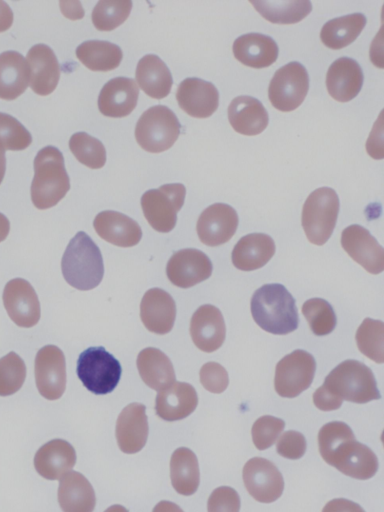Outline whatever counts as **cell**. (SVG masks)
I'll return each mask as SVG.
<instances>
[{
  "instance_id": "1",
  "label": "cell",
  "mask_w": 384,
  "mask_h": 512,
  "mask_svg": "<svg viewBox=\"0 0 384 512\" xmlns=\"http://www.w3.org/2000/svg\"><path fill=\"white\" fill-rule=\"evenodd\" d=\"M318 447L323 460L346 476L367 480L378 471L376 454L358 442L344 422L332 421L323 425L318 432Z\"/></svg>"
},
{
  "instance_id": "2",
  "label": "cell",
  "mask_w": 384,
  "mask_h": 512,
  "mask_svg": "<svg viewBox=\"0 0 384 512\" xmlns=\"http://www.w3.org/2000/svg\"><path fill=\"white\" fill-rule=\"evenodd\" d=\"M250 310L256 324L271 334L286 335L298 328L295 299L282 284H264L258 288L251 297Z\"/></svg>"
},
{
  "instance_id": "3",
  "label": "cell",
  "mask_w": 384,
  "mask_h": 512,
  "mask_svg": "<svg viewBox=\"0 0 384 512\" xmlns=\"http://www.w3.org/2000/svg\"><path fill=\"white\" fill-rule=\"evenodd\" d=\"M70 189L64 157L54 146H46L34 158V177L30 192L34 206L45 210L55 206Z\"/></svg>"
},
{
  "instance_id": "4",
  "label": "cell",
  "mask_w": 384,
  "mask_h": 512,
  "mask_svg": "<svg viewBox=\"0 0 384 512\" xmlns=\"http://www.w3.org/2000/svg\"><path fill=\"white\" fill-rule=\"evenodd\" d=\"M61 268L66 282L83 291L97 287L104 275L101 251L83 231L70 240L62 257Z\"/></svg>"
},
{
  "instance_id": "5",
  "label": "cell",
  "mask_w": 384,
  "mask_h": 512,
  "mask_svg": "<svg viewBox=\"0 0 384 512\" xmlns=\"http://www.w3.org/2000/svg\"><path fill=\"white\" fill-rule=\"evenodd\" d=\"M322 386L339 399L353 403L364 404L381 398L372 370L354 359L338 364Z\"/></svg>"
},
{
  "instance_id": "6",
  "label": "cell",
  "mask_w": 384,
  "mask_h": 512,
  "mask_svg": "<svg viewBox=\"0 0 384 512\" xmlns=\"http://www.w3.org/2000/svg\"><path fill=\"white\" fill-rule=\"evenodd\" d=\"M340 208L339 197L330 187H320L307 197L301 222L307 239L315 245L325 244L333 233Z\"/></svg>"
},
{
  "instance_id": "7",
  "label": "cell",
  "mask_w": 384,
  "mask_h": 512,
  "mask_svg": "<svg viewBox=\"0 0 384 512\" xmlns=\"http://www.w3.org/2000/svg\"><path fill=\"white\" fill-rule=\"evenodd\" d=\"M181 124L175 113L164 105H155L142 113L135 127L139 146L150 153L168 150L178 139Z\"/></svg>"
},
{
  "instance_id": "8",
  "label": "cell",
  "mask_w": 384,
  "mask_h": 512,
  "mask_svg": "<svg viewBox=\"0 0 384 512\" xmlns=\"http://www.w3.org/2000/svg\"><path fill=\"white\" fill-rule=\"evenodd\" d=\"M119 361L103 347H89L77 360V375L82 384L97 395L108 394L121 377Z\"/></svg>"
},
{
  "instance_id": "9",
  "label": "cell",
  "mask_w": 384,
  "mask_h": 512,
  "mask_svg": "<svg viewBox=\"0 0 384 512\" xmlns=\"http://www.w3.org/2000/svg\"><path fill=\"white\" fill-rule=\"evenodd\" d=\"M186 196L181 183H170L157 189H149L141 197L143 214L150 226L161 233L172 231L177 222Z\"/></svg>"
},
{
  "instance_id": "10",
  "label": "cell",
  "mask_w": 384,
  "mask_h": 512,
  "mask_svg": "<svg viewBox=\"0 0 384 512\" xmlns=\"http://www.w3.org/2000/svg\"><path fill=\"white\" fill-rule=\"evenodd\" d=\"M309 90V75L299 62L292 61L279 68L268 87V97L279 111L290 112L298 108Z\"/></svg>"
},
{
  "instance_id": "11",
  "label": "cell",
  "mask_w": 384,
  "mask_h": 512,
  "mask_svg": "<svg viewBox=\"0 0 384 512\" xmlns=\"http://www.w3.org/2000/svg\"><path fill=\"white\" fill-rule=\"evenodd\" d=\"M316 371V361L305 350H294L284 356L275 368L274 387L284 398H294L308 389Z\"/></svg>"
},
{
  "instance_id": "12",
  "label": "cell",
  "mask_w": 384,
  "mask_h": 512,
  "mask_svg": "<svg viewBox=\"0 0 384 512\" xmlns=\"http://www.w3.org/2000/svg\"><path fill=\"white\" fill-rule=\"evenodd\" d=\"M243 481L248 493L258 502L272 503L284 490V479L268 459L254 457L243 467Z\"/></svg>"
},
{
  "instance_id": "13",
  "label": "cell",
  "mask_w": 384,
  "mask_h": 512,
  "mask_svg": "<svg viewBox=\"0 0 384 512\" xmlns=\"http://www.w3.org/2000/svg\"><path fill=\"white\" fill-rule=\"evenodd\" d=\"M36 386L44 398L59 399L66 388V363L60 348L55 345L42 347L35 357Z\"/></svg>"
},
{
  "instance_id": "14",
  "label": "cell",
  "mask_w": 384,
  "mask_h": 512,
  "mask_svg": "<svg viewBox=\"0 0 384 512\" xmlns=\"http://www.w3.org/2000/svg\"><path fill=\"white\" fill-rule=\"evenodd\" d=\"M213 270L209 257L195 248L181 249L168 260L166 274L172 284L190 288L207 280Z\"/></svg>"
},
{
  "instance_id": "15",
  "label": "cell",
  "mask_w": 384,
  "mask_h": 512,
  "mask_svg": "<svg viewBox=\"0 0 384 512\" xmlns=\"http://www.w3.org/2000/svg\"><path fill=\"white\" fill-rule=\"evenodd\" d=\"M341 246L367 272L379 274L384 270V249L363 226L346 227L341 234Z\"/></svg>"
},
{
  "instance_id": "16",
  "label": "cell",
  "mask_w": 384,
  "mask_h": 512,
  "mask_svg": "<svg viewBox=\"0 0 384 512\" xmlns=\"http://www.w3.org/2000/svg\"><path fill=\"white\" fill-rule=\"evenodd\" d=\"M3 304L10 319L18 326L30 328L40 319V303L32 285L15 278L5 285Z\"/></svg>"
},
{
  "instance_id": "17",
  "label": "cell",
  "mask_w": 384,
  "mask_h": 512,
  "mask_svg": "<svg viewBox=\"0 0 384 512\" xmlns=\"http://www.w3.org/2000/svg\"><path fill=\"white\" fill-rule=\"evenodd\" d=\"M236 210L225 203L208 206L199 216L196 230L200 241L207 246H219L228 242L238 227Z\"/></svg>"
},
{
  "instance_id": "18",
  "label": "cell",
  "mask_w": 384,
  "mask_h": 512,
  "mask_svg": "<svg viewBox=\"0 0 384 512\" xmlns=\"http://www.w3.org/2000/svg\"><path fill=\"white\" fill-rule=\"evenodd\" d=\"M176 99L179 107L188 115L207 118L218 108L219 92L213 83L189 77L178 85Z\"/></svg>"
},
{
  "instance_id": "19",
  "label": "cell",
  "mask_w": 384,
  "mask_h": 512,
  "mask_svg": "<svg viewBox=\"0 0 384 512\" xmlns=\"http://www.w3.org/2000/svg\"><path fill=\"white\" fill-rule=\"evenodd\" d=\"M190 335L193 343L203 352L219 349L226 336V327L221 311L214 305L204 304L192 315Z\"/></svg>"
},
{
  "instance_id": "20",
  "label": "cell",
  "mask_w": 384,
  "mask_h": 512,
  "mask_svg": "<svg viewBox=\"0 0 384 512\" xmlns=\"http://www.w3.org/2000/svg\"><path fill=\"white\" fill-rule=\"evenodd\" d=\"M146 407L140 403L127 405L119 414L115 435L120 450L126 454L141 451L148 438Z\"/></svg>"
},
{
  "instance_id": "21",
  "label": "cell",
  "mask_w": 384,
  "mask_h": 512,
  "mask_svg": "<svg viewBox=\"0 0 384 512\" xmlns=\"http://www.w3.org/2000/svg\"><path fill=\"white\" fill-rule=\"evenodd\" d=\"M138 96L139 87L134 79L116 77L102 87L98 97V109L107 117H126L135 109Z\"/></svg>"
},
{
  "instance_id": "22",
  "label": "cell",
  "mask_w": 384,
  "mask_h": 512,
  "mask_svg": "<svg viewBox=\"0 0 384 512\" xmlns=\"http://www.w3.org/2000/svg\"><path fill=\"white\" fill-rule=\"evenodd\" d=\"M26 61L33 92L40 96L51 94L60 79V65L52 48L43 43L36 44L27 52Z\"/></svg>"
},
{
  "instance_id": "23",
  "label": "cell",
  "mask_w": 384,
  "mask_h": 512,
  "mask_svg": "<svg viewBox=\"0 0 384 512\" xmlns=\"http://www.w3.org/2000/svg\"><path fill=\"white\" fill-rule=\"evenodd\" d=\"M140 317L144 326L155 334H167L174 326L176 304L163 289H149L140 304Z\"/></svg>"
},
{
  "instance_id": "24",
  "label": "cell",
  "mask_w": 384,
  "mask_h": 512,
  "mask_svg": "<svg viewBox=\"0 0 384 512\" xmlns=\"http://www.w3.org/2000/svg\"><path fill=\"white\" fill-rule=\"evenodd\" d=\"M364 75L359 63L349 57L335 60L326 74V87L330 96L339 102H348L360 92Z\"/></svg>"
},
{
  "instance_id": "25",
  "label": "cell",
  "mask_w": 384,
  "mask_h": 512,
  "mask_svg": "<svg viewBox=\"0 0 384 512\" xmlns=\"http://www.w3.org/2000/svg\"><path fill=\"white\" fill-rule=\"evenodd\" d=\"M93 226L102 239L120 247L135 246L142 238L139 224L117 211L106 210L98 213Z\"/></svg>"
},
{
  "instance_id": "26",
  "label": "cell",
  "mask_w": 384,
  "mask_h": 512,
  "mask_svg": "<svg viewBox=\"0 0 384 512\" xmlns=\"http://www.w3.org/2000/svg\"><path fill=\"white\" fill-rule=\"evenodd\" d=\"M76 463L74 447L63 439H53L41 446L34 456L37 473L47 480H58Z\"/></svg>"
},
{
  "instance_id": "27",
  "label": "cell",
  "mask_w": 384,
  "mask_h": 512,
  "mask_svg": "<svg viewBox=\"0 0 384 512\" xmlns=\"http://www.w3.org/2000/svg\"><path fill=\"white\" fill-rule=\"evenodd\" d=\"M195 388L186 382H174L158 392L155 400L157 416L165 421H177L188 417L197 407Z\"/></svg>"
},
{
  "instance_id": "28",
  "label": "cell",
  "mask_w": 384,
  "mask_h": 512,
  "mask_svg": "<svg viewBox=\"0 0 384 512\" xmlns=\"http://www.w3.org/2000/svg\"><path fill=\"white\" fill-rule=\"evenodd\" d=\"M232 49L239 62L257 69L272 65L279 53L278 45L272 37L255 32L236 38Z\"/></svg>"
},
{
  "instance_id": "29",
  "label": "cell",
  "mask_w": 384,
  "mask_h": 512,
  "mask_svg": "<svg viewBox=\"0 0 384 512\" xmlns=\"http://www.w3.org/2000/svg\"><path fill=\"white\" fill-rule=\"evenodd\" d=\"M228 120L232 128L246 136L262 133L269 123L268 112L256 98L242 95L228 106Z\"/></svg>"
},
{
  "instance_id": "30",
  "label": "cell",
  "mask_w": 384,
  "mask_h": 512,
  "mask_svg": "<svg viewBox=\"0 0 384 512\" xmlns=\"http://www.w3.org/2000/svg\"><path fill=\"white\" fill-rule=\"evenodd\" d=\"M274 240L264 233L243 236L231 254L233 265L242 271H253L263 267L275 253Z\"/></svg>"
},
{
  "instance_id": "31",
  "label": "cell",
  "mask_w": 384,
  "mask_h": 512,
  "mask_svg": "<svg viewBox=\"0 0 384 512\" xmlns=\"http://www.w3.org/2000/svg\"><path fill=\"white\" fill-rule=\"evenodd\" d=\"M58 502L63 512H93L96 496L84 475L70 471L59 480Z\"/></svg>"
},
{
  "instance_id": "32",
  "label": "cell",
  "mask_w": 384,
  "mask_h": 512,
  "mask_svg": "<svg viewBox=\"0 0 384 512\" xmlns=\"http://www.w3.org/2000/svg\"><path fill=\"white\" fill-rule=\"evenodd\" d=\"M30 82V67L23 55L9 50L0 54V99L14 100Z\"/></svg>"
},
{
  "instance_id": "33",
  "label": "cell",
  "mask_w": 384,
  "mask_h": 512,
  "mask_svg": "<svg viewBox=\"0 0 384 512\" xmlns=\"http://www.w3.org/2000/svg\"><path fill=\"white\" fill-rule=\"evenodd\" d=\"M135 76L139 87L154 99L168 96L173 85L169 68L155 54H147L138 61Z\"/></svg>"
},
{
  "instance_id": "34",
  "label": "cell",
  "mask_w": 384,
  "mask_h": 512,
  "mask_svg": "<svg viewBox=\"0 0 384 512\" xmlns=\"http://www.w3.org/2000/svg\"><path fill=\"white\" fill-rule=\"evenodd\" d=\"M137 368L143 382L158 392L172 385L176 379L171 360L157 348L141 350L137 356Z\"/></svg>"
},
{
  "instance_id": "35",
  "label": "cell",
  "mask_w": 384,
  "mask_h": 512,
  "mask_svg": "<svg viewBox=\"0 0 384 512\" xmlns=\"http://www.w3.org/2000/svg\"><path fill=\"white\" fill-rule=\"evenodd\" d=\"M170 478L175 491L184 496L194 494L200 483L198 459L186 447L177 448L170 459Z\"/></svg>"
},
{
  "instance_id": "36",
  "label": "cell",
  "mask_w": 384,
  "mask_h": 512,
  "mask_svg": "<svg viewBox=\"0 0 384 512\" xmlns=\"http://www.w3.org/2000/svg\"><path fill=\"white\" fill-rule=\"evenodd\" d=\"M365 25L366 17L362 13L334 18L323 25L320 39L330 49H342L357 39Z\"/></svg>"
},
{
  "instance_id": "37",
  "label": "cell",
  "mask_w": 384,
  "mask_h": 512,
  "mask_svg": "<svg viewBox=\"0 0 384 512\" xmlns=\"http://www.w3.org/2000/svg\"><path fill=\"white\" fill-rule=\"evenodd\" d=\"M75 53L85 67L101 72L116 69L123 58L118 45L104 40L85 41L76 48Z\"/></svg>"
},
{
  "instance_id": "38",
  "label": "cell",
  "mask_w": 384,
  "mask_h": 512,
  "mask_svg": "<svg viewBox=\"0 0 384 512\" xmlns=\"http://www.w3.org/2000/svg\"><path fill=\"white\" fill-rule=\"evenodd\" d=\"M250 3L266 20L275 24H294L303 20L312 10L308 0L253 1Z\"/></svg>"
},
{
  "instance_id": "39",
  "label": "cell",
  "mask_w": 384,
  "mask_h": 512,
  "mask_svg": "<svg viewBox=\"0 0 384 512\" xmlns=\"http://www.w3.org/2000/svg\"><path fill=\"white\" fill-rule=\"evenodd\" d=\"M355 340L359 351L381 364L384 361V323L381 320L365 318L357 329Z\"/></svg>"
},
{
  "instance_id": "40",
  "label": "cell",
  "mask_w": 384,
  "mask_h": 512,
  "mask_svg": "<svg viewBox=\"0 0 384 512\" xmlns=\"http://www.w3.org/2000/svg\"><path fill=\"white\" fill-rule=\"evenodd\" d=\"M131 10V0H100L93 8L92 23L99 31H112L126 21Z\"/></svg>"
},
{
  "instance_id": "41",
  "label": "cell",
  "mask_w": 384,
  "mask_h": 512,
  "mask_svg": "<svg viewBox=\"0 0 384 512\" xmlns=\"http://www.w3.org/2000/svg\"><path fill=\"white\" fill-rule=\"evenodd\" d=\"M69 148L75 158L91 169H100L106 162L102 142L86 132H76L69 139Z\"/></svg>"
},
{
  "instance_id": "42",
  "label": "cell",
  "mask_w": 384,
  "mask_h": 512,
  "mask_svg": "<svg viewBox=\"0 0 384 512\" xmlns=\"http://www.w3.org/2000/svg\"><path fill=\"white\" fill-rule=\"evenodd\" d=\"M302 313L311 331L317 336L330 334L336 327L337 319L333 307L322 298H311L304 302Z\"/></svg>"
},
{
  "instance_id": "43",
  "label": "cell",
  "mask_w": 384,
  "mask_h": 512,
  "mask_svg": "<svg viewBox=\"0 0 384 512\" xmlns=\"http://www.w3.org/2000/svg\"><path fill=\"white\" fill-rule=\"evenodd\" d=\"M26 378V365L23 359L11 351L0 359V396L16 393Z\"/></svg>"
},
{
  "instance_id": "44",
  "label": "cell",
  "mask_w": 384,
  "mask_h": 512,
  "mask_svg": "<svg viewBox=\"0 0 384 512\" xmlns=\"http://www.w3.org/2000/svg\"><path fill=\"white\" fill-rule=\"evenodd\" d=\"M32 136L15 117L0 112V143L4 149L21 151L29 147Z\"/></svg>"
},
{
  "instance_id": "45",
  "label": "cell",
  "mask_w": 384,
  "mask_h": 512,
  "mask_svg": "<svg viewBox=\"0 0 384 512\" xmlns=\"http://www.w3.org/2000/svg\"><path fill=\"white\" fill-rule=\"evenodd\" d=\"M285 428L284 420L264 415L259 417L251 429L252 440L258 450L271 447Z\"/></svg>"
},
{
  "instance_id": "46",
  "label": "cell",
  "mask_w": 384,
  "mask_h": 512,
  "mask_svg": "<svg viewBox=\"0 0 384 512\" xmlns=\"http://www.w3.org/2000/svg\"><path fill=\"white\" fill-rule=\"evenodd\" d=\"M202 386L211 393H222L229 384V376L226 369L217 362L205 363L199 372Z\"/></svg>"
},
{
  "instance_id": "47",
  "label": "cell",
  "mask_w": 384,
  "mask_h": 512,
  "mask_svg": "<svg viewBox=\"0 0 384 512\" xmlns=\"http://www.w3.org/2000/svg\"><path fill=\"white\" fill-rule=\"evenodd\" d=\"M208 512H239L240 497L229 486H220L212 491L207 502Z\"/></svg>"
},
{
  "instance_id": "48",
  "label": "cell",
  "mask_w": 384,
  "mask_h": 512,
  "mask_svg": "<svg viewBox=\"0 0 384 512\" xmlns=\"http://www.w3.org/2000/svg\"><path fill=\"white\" fill-rule=\"evenodd\" d=\"M306 439L304 435L295 430L284 432L276 444L277 453L287 459H300L306 452Z\"/></svg>"
},
{
  "instance_id": "49",
  "label": "cell",
  "mask_w": 384,
  "mask_h": 512,
  "mask_svg": "<svg viewBox=\"0 0 384 512\" xmlns=\"http://www.w3.org/2000/svg\"><path fill=\"white\" fill-rule=\"evenodd\" d=\"M314 405L322 411H333L339 409L343 400L336 397L324 386H320L313 394Z\"/></svg>"
},
{
  "instance_id": "50",
  "label": "cell",
  "mask_w": 384,
  "mask_h": 512,
  "mask_svg": "<svg viewBox=\"0 0 384 512\" xmlns=\"http://www.w3.org/2000/svg\"><path fill=\"white\" fill-rule=\"evenodd\" d=\"M322 512H365V510L356 502L345 498H336L326 503Z\"/></svg>"
},
{
  "instance_id": "51",
  "label": "cell",
  "mask_w": 384,
  "mask_h": 512,
  "mask_svg": "<svg viewBox=\"0 0 384 512\" xmlns=\"http://www.w3.org/2000/svg\"><path fill=\"white\" fill-rule=\"evenodd\" d=\"M13 12L10 6L0 0V33L7 31L13 23Z\"/></svg>"
},
{
  "instance_id": "52",
  "label": "cell",
  "mask_w": 384,
  "mask_h": 512,
  "mask_svg": "<svg viewBox=\"0 0 384 512\" xmlns=\"http://www.w3.org/2000/svg\"><path fill=\"white\" fill-rule=\"evenodd\" d=\"M152 512H184L177 504L162 500L155 505Z\"/></svg>"
},
{
  "instance_id": "53",
  "label": "cell",
  "mask_w": 384,
  "mask_h": 512,
  "mask_svg": "<svg viewBox=\"0 0 384 512\" xmlns=\"http://www.w3.org/2000/svg\"><path fill=\"white\" fill-rule=\"evenodd\" d=\"M9 231L10 222L3 213H0V242L7 238Z\"/></svg>"
},
{
  "instance_id": "54",
  "label": "cell",
  "mask_w": 384,
  "mask_h": 512,
  "mask_svg": "<svg viewBox=\"0 0 384 512\" xmlns=\"http://www.w3.org/2000/svg\"><path fill=\"white\" fill-rule=\"evenodd\" d=\"M6 171L5 149L0 143V184L2 183Z\"/></svg>"
},
{
  "instance_id": "55",
  "label": "cell",
  "mask_w": 384,
  "mask_h": 512,
  "mask_svg": "<svg viewBox=\"0 0 384 512\" xmlns=\"http://www.w3.org/2000/svg\"><path fill=\"white\" fill-rule=\"evenodd\" d=\"M104 512H128V510L122 505H112L108 507Z\"/></svg>"
}]
</instances>
